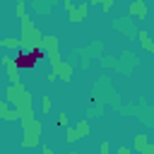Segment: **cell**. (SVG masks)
I'll list each match as a JSON object with an SVG mask.
<instances>
[{
    "mask_svg": "<svg viewBox=\"0 0 154 154\" xmlns=\"http://www.w3.org/2000/svg\"><path fill=\"white\" fill-rule=\"evenodd\" d=\"M36 58L31 55V51H19L14 58H12V65H14V70H34L36 67Z\"/></svg>",
    "mask_w": 154,
    "mask_h": 154,
    "instance_id": "1",
    "label": "cell"
},
{
    "mask_svg": "<svg viewBox=\"0 0 154 154\" xmlns=\"http://www.w3.org/2000/svg\"><path fill=\"white\" fill-rule=\"evenodd\" d=\"M130 12H132V14H140V17H144V5H142V0H135V2L130 5Z\"/></svg>",
    "mask_w": 154,
    "mask_h": 154,
    "instance_id": "2",
    "label": "cell"
},
{
    "mask_svg": "<svg viewBox=\"0 0 154 154\" xmlns=\"http://www.w3.org/2000/svg\"><path fill=\"white\" fill-rule=\"evenodd\" d=\"M55 72H60V77H63V79H70V72H72V70H70V65H58V70H55Z\"/></svg>",
    "mask_w": 154,
    "mask_h": 154,
    "instance_id": "3",
    "label": "cell"
},
{
    "mask_svg": "<svg viewBox=\"0 0 154 154\" xmlns=\"http://www.w3.org/2000/svg\"><path fill=\"white\" fill-rule=\"evenodd\" d=\"M82 135L77 132V130H67V142H75V140H79Z\"/></svg>",
    "mask_w": 154,
    "mask_h": 154,
    "instance_id": "4",
    "label": "cell"
},
{
    "mask_svg": "<svg viewBox=\"0 0 154 154\" xmlns=\"http://www.w3.org/2000/svg\"><path fill=\"white\" fill-rule=\"evenodd\" d=\"M43 111H51V101H48L46 96H43Z\"/></svg>",
    "mask_w": 154,
    "mask_h": 154,
    "instance_id": "5",
    "label": "cell"
},
{
    "mask_svg": "<svg viewBox=\"0 0 154 154\" xmlns=\"http://www.w3.org/2000/svg\"><path fill=\"white\" fill-rule=\"evenodd\" d=\"M118 154H130V149H128V147H120V149H118Z\"/></svg>",
    "mask_w": 154,
    "mask_h": 154,
    "instance_id": "6",
    "label": "cell"
},
{
    "mask_svg": "<svg viewBox=\"0 0 154 154\" xmlns=\"http://www.w3.org/2000/svg\"><path fill=\"white\" fill-rule=\"evenodd\" d=\"M103 10H111V0H103Z\"/></svg>",
    "mask_w": 154,
    "mask_h": 154,
    "instance_id": "7",
    "label": "cell"
},
{
    "mask_svg": "<svg viewBox=\"0 0 154 154\" xmlns=\"http://www.w3.org/2000/svg\"><path fill=\"white\" fill-rule=\"evenodd\" d=\"M147 48H149V51H154V43H149V46H147Z\"/></svg>",
    "mask_w": 154,
    "mask_h": 154,
    "instance_id": "8",
    "label": "cell"
},
{
    "mask_svg": "<svg viewBox=\"0 0 154 154\" xmlns=\"http://www.w3.org/2000/svg\"><path fill=\"white\" fill-rule=\"evenodd\" d=\"M89 2H91V5H96V2H101V0H89Z\"/></svg>",
    "mask_w": 154,
    "mask_h": 154,
    "instance_id": "9",
    "label": "cell"
}]
</instances>
